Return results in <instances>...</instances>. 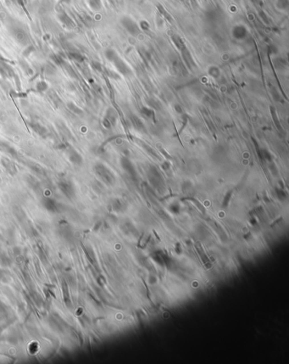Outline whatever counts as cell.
Masks as SVG:
<instances>
[{"instance_id": "4fadbf2b", "label": "cell", "mask_w": 289, "mask_h": 364, "mask_svg": "<svg viewBox=\"0 0 289 364\" xmlns=\"http://www.w3.org/2000/svg\"><path fill=\"white\" fill-rule=\"evenodd\" d=\"M141 113L143 115H144L146 118H153L154 117V111L147 107H143L141 109Z\"/></svg>"}, {"instance_id": "8fae6325", "label": "cell", "mask_w": 289, "mask_h": 364, "mask_svg": "<svg viewBox=\"0 0 289 364\" xmlns=\"http://www.w3.org/2000/svg\"><path fill=\"white\" fill-rule=\"evenodd\" d=\"M0 150H2V151H5V152H8L9 154H10V155H16L15 150V149H14L11 146H9V144L5 143H3V142H0Z\"/></svg>"}, {"instance_id": "ffe728a7", "label": "cell", "mask_w": 289, "mask_h": 364, "mask_svg": "<svg viewBox=\"0 0 289 364\" xmlns=\"http://www.w3.org/2000/svg\"><path fill=\"white\" fill-rule=\"evenodd\" d=\"M175 109L176 112H177V113H179V114H181V111H181V108L179 105H175Z\"/></svg>"}, {"instance_id": "8992f818", "label": "cell", "mask_w": 289, "mask_h": 364, "mask_svg": "<svg viewBox=\"0 0 289 364\" xmlns=\"http://www.w3.org/2000/svg\"><path fill=\"white\" fill-rule=\"evenodd\" d=\"M68 157H69V160L70 161V162H72L75 165H81L83 162L82 156L75 149H70L69 151Z\"/></svg>"}, {"instance_id": "30bf717a", "label": "cell", "mask_w": 289, "mask_h": 364, "mask_svg": "<svg viewBox=\"0 0 289 364\" xmlns=\"http://www.w3.org/2000/svg\"><path fill=\"white\" fill-rule=\"evenodd\" d=\"M14 36L15 37V38L19 41V42H21V43H25V41H26V39H27V36H26V33L24 32V31L23 30H21V29H15V31H14Z\"/></svg>"}, {"instance_id": "277c9868", "label": "cell", "mask_w": 289, "mask_h": 364, "mask_svg": "<svg viewBox=\"0 0 289 364\" xmlns=\"http://www.w3.org/2000/svg\"><path fill=\"white\" fill-rule=\"evenodd\" d=\"M130 121L132 124V127L138 132L141 133H145L146 132V127H145L144 122L137 116L134 115H132L130 116Z\"/></svg>"}, {"instance_id": "7a4b0ae2", "label": "cell", "mask_w": 289, "mask_h": 364, "mask_svg": "<svg viewBox=\"0 0 289 364\" xmlns=\"http://www.w3.org/2000/svg\"><path fill=\"white\" fill-rule=\"evenodd\" d=\"M94 170H95V172L98 174V176L101 179H103L105 183L111 184L115 182V177L113 173L104 164H101V163L96 164L94 167Z\"/></svg>"}, {"instance_id": "2e32d148", "label": "cell", "mask_w": 289, "mask_h": 364, "mask_svg": "<svg viewBox=\"0 0 289 364\" xmlns=\"http://www.w3.org/2000/svg\"><path fill=\"white\" fill-rule=\"evenodd\" d=\"M270 112H271V115H272V117H273V119H274V122H275V124L276 125L277 128H278L279 130H281V125H280L279 120H278V118H277L276 112V110H275L272 106L270 107Z\"/></svg>"}, {"instance_id": "e0dca14e", "label": "cell", "mask_w": 289, "mask_h": 364, "mask_svg": "<svg viewBox=\"0 0 289 364\" xmlns=\"http://www.w3.org/2000/svg\"><path fill=\"white\" fill-rule=\"evenodd\" d=\"M261 151H262V157H263V160H266V161H271V160H272V155H271V154L267 150V149H261Z\"/></svg>"}, {"instance_id": "3957f363", "label": "cell", "mask_w": 289, "mask_h": 364, "mask_svg": "<svg viewBox=\"0 0 289 364\" xmlns=\"http://www.w3.org/2000/svg\"><path fill=\"white\" fill-rule=\"evenodd\" d=\"M121 24L123 25V27L126 28L131 34H137L138 32V27L137 26V24L130 18L128 17H125L121 20Z\"/></svg>"}, {"instance_id": "d6986e66", "label": "cell", "mask_w": 289, "mask_h": 364, "mask_svg": "<svg viewBox=\"0 0 289 364\" xmlns=\"http://www.w3.org/2000/svg\"><path fill=\"white\" fill-rule=\"evenodd\" d=\"M37 89H38L39 91L43 92V91H45V90H47V89H48V85L45 83L44 82H40L39 83L37 84Z\"/></svg>"}, {"instance_id": "9a60e30c", "label": "cell", "mask_w": 289, "mask_h": 364, "mask_svg": "<svg viewBox=\"0 0 289 364\" xmlns=\"http://www.w3.org/2000/svg\"><path fill=\"white\" fill-rule=\"evenodd\" d=\"M106 119L110 122L111 125H115L116 121V115H115V112L113 111L112 110H110L109 112H108V114H107Z\"/></svg>"}, {"instance_id": "5b68a950", "label": "cell", "mask_w": 289, "mask_h": 364, "mask_svg": "<svg viewBox=\"0 0 289 364\" xmlns=\"http://www.w3.org/2000/svg\"><path fill=\"white\" fill-rule=\"evenodd\" d=\"M120 164H121V166H122V167L123 169L126 171H127L130 175H132V176H136V171H135V168H134V166H133V164H132V162L128 159V158H126V157H124V158H122L121 159V161H120Z\"/></svg>"}, {"instance_id": "ba28073f", "label": "cell", "mask_w": 289, "mask_h": 364, "mask_svg": "<svg viewBox=\"0 0 289 364\" xmlns=\"http://www.w3.org/2000/svg\"><path fill=\"white\" fill-rule=\"evenodd\" d=\"M145 150L151 155V156H153V158H155V159H157V160H159L160 159V156L159 155V154L152 148V147H150L148 144H147V143H145L144 142H140V143H138Z\"/></svg>"}, {"instance_id": "ac0fdd59", "label": "cell", "mask_w": 289, "mask_h": 364, "mask_svg": "<svg viewBox=\"0 0 289 364\" xmlns=\"http://www.w3.org/2000/svg\"><path fill=\"white\" fill-rule=\"evenodd\" d=\"M61 21L65 24V25H67V26H70V25H72V21H71V20L65 15V14H63L62 15H61Z\"/></svg>"}, {"instance_id": "52a82bcc", "label": "cell", "mask_w": 289, "mask_h": 364, "mask_svg": "<svg viewBox=\"0 0 289 364\" xmlns=\"http://www.w3.org/2000/svg\"><path fill=\"white\" fill-rule=\"evenodd\" d=\"M31 127L37 133V134H39L40 136H43V137H44V136H46L47 134H48V130H47V128L45 127H43V125H41V124H39V123H36V122H33V123H31Z\"/></svg>"}, {"instance_id": "9c48e42d", "label": "cell", "mask_w": 289, "mask_h": 364, "mask_svg": "<svg viewBox=\"0 0 289 364\" xmlns=\"http://www.w3.org/2000/svg\"><path fill=\"white\" fill-rule=\"evenodd\" d=\"M246 29L243 27H236L234 28L233 31V36L237 38V39H242L245 36H246Z\"/></svg>"}, {"instance_id": "5bb4252c", "label": "cell", "mask_w": 289, "mask_h": 364, "mask_svg": "<svg viewBox=\"0 0 289 364\" xmlns=\"http://www.w3.org/2000/svg\"><path fill=\"white\" fill-rule=\"evenodd\" d=\"M88 4L92 9H99L102 5L100 0H88Z\"/></svg>"}, {"instance_id": "6da1fadb", "label": "cell", "mask_w": 289, "mask_h": 364, "mask_svg": "<svg viewBox=\"0 0 289 364\" xmlns=\"http://www.w3.org/2000/svg\"><path fill=\"white\" fill-rule=\"evenodd\" d=\"M105 56H106V58L110 61H111L115 65L116 68L118 70V71L120 73H121V74H123L125 76H128V75H130L132 73L131 69L129 68V66L121 59L120 57H119V55L116 54L115 50H113V49H108V50H106Z\"/></svg>"}, {"instance_id": "7c38bea8", "label": "cell", "mask_w": 289, "mask_h": 364, "mask_svg": "<svg viewBox=\"0 0 289 364\" xmlns=\"http://www.w3.org/2000/svg\"><path fill=\"white\" fill-rule=\"evenodd\" d=\"M59 187H60V189H61V190L66 195H69L70 196L71 195V194H72V188H71V186H70V183H64V182H62L60 184H59Z\"/></svg>"}]
</instances>
